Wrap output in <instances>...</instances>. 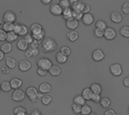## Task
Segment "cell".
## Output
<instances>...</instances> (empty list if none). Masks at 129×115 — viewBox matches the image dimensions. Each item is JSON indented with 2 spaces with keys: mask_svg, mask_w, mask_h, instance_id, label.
<instances>
[{
  "mask_svg": "<svg viewBox=\"0 0 129 115\" xmlns=\"http://www.w3.org/2000/svg\"><path fill=\"white\" fill-rule=\"evenodd\" d=\"M57 47V44L56 41L51 38H46L43 40L42 43V50L45 53H51L56 50Z\"/></svg>",
  "mask_w": 129,
  "mask_h": 115,
  "instance_id": "1",
  "label": "cell"
},
{
  "mask_svg": "<svg viewBox=\"0 0 129 115\" xmlns=\"http://www.w3.org/2000/svg\"><path fill=\"white\" fill-rule=\"evenodd\" d=\"M37 65L39 68L48 71L49 69L52 66V63L49 59L44 57V58H40L37 60Z\"/></svg>",
  "mask_w": 129,
  "mask_h": 115,
  "instance_id": "2",
  "label": "cell"
},
{
  "mask_svg": "<svg viewBox=\"0 0 129 115\" xmlns=\"http://www.w3.org/2000/svg\"><path fill=\"white\" fill-rule=\"evenodd\" d=\"M26 94L28 97V99L31 102H35L36 99L38 98V91L34 87H29L26 89Z\"/></svg>",
  "mask_w": 129,
  "mask_h": 115,
  "instance_id": "3",
  "label": "cell"
},
{
  "mask_svg": "<svg viewBox=\"0 0 129 115\" xmlns=\"http://www.w3.org/2000/svg\"><path fill=\"white\" fill-rule=\"evenodd\" d=\"M3 21L5 23H14L16 21V15L11 11H7L3 15Z\"/></svg>",
  "mask_w": 129,
  "mask_h": 115,
  "instance_id": "4",
  "label": "cell"
},
{
  "mask_svg": "<svg viewBox=\"0 0 129 115\" xmlns=\"http://www.w3.org/2000/svg\"><path fill=\"white\" fill-rule=\"evenodd\" d=\"M110 71L111 74L116 77H119L122 75V68L120 64L119 63H115L110 66Z\"/></svg>",
  "mask_w": 129,
  "mask_h": 115,
  "instance_id": "5",
  "label": "cell"
},
{
  "mask_svg": "<svg viewBox=\"0 0 129 115\" xmlns=\"http://www.w3.org/2000/svg\"><path fill=\"white\" fill-rule=\"evenodd\" d=\"M116 36V30L112 28V27H107L105 30H104V37L108 40V41H111L113 40Z\"/></svg>",
  "mask_w": 129,
  "mask_h": 115,
  "instance_id": "6",
  "label": "cell"
},
{
  "mask_svg": "<svg viewBox=\"0 0 129 115\" xmlns=\"http://www.w3.org/2000/svg\"><path fill=\"white\" fill-rule=\"evenodd\" d=\"M12 99L15 102H21L25 99V93L21 90H15L11 96Z\"/></svg>",
  "mask_w": 129,
  "mask_h": 115,
  "instance_id": "7",
  "label": "cell"
},
{
  "mask_svg": "<svg viewBox=\"0 0 129 115\" xmlns=\"http://www.w3.org/2000/svg\"><path fill=\"white\" fill-rule=\"evenodd\" d=\"M104 57H105V53L101 49H97L93 51L92 58L94 61H96V62L101 61L104 59Z\"/></svg>",
  "mask_w": 129,
  "mask_h": 115,
  "instance_id": "8",
  "label": "cell"
},
{
  "mask_svg": "<svg viewBox=\"0 0 129 115\" xmlns=\"http://www.w3.org/2000/svg\"><path fill=\"white\" fill-rule=\"evenodd\" d=\"M50 11L52 14L55 16H59L62 14L63 12V8L60 6L59 4H52L50 7Z\"/></svg>",
  "mask_w": 129,
  "mask_h": 115,
  "instance_id": "9",
  "label": "cell"
},
{
  "mask_svg": "<svg viewBox=\"0 0 129 115\" xmlns=\"http://www.w3.org/2000/svg\"><path fill=\"white\" fill-rule=\"evenodd\" d=\"M31 67H32V63L27 60H21L19 63V69L22 72H27L31 69Z\"/></svg>",
  "mask_w": 129,
  "mask_h": 115,
  "instance_id": "10",
  "label": "cell"
},
{
  "mask_svg": "<svg viewBox=\"0 0 129 115\" xmlns=\"http://www.w3.org/2000/svg\"><path fill=\"white\" fill-rule=\"evenodd\" d=\"M110 20L115 23H120L122 21L123 18H122V14L119 11H114L110 14Z\"/></svg>",
  "mask_w": 129,
  "mask_h": 115,
  "instance_id": "11",
  "label": "cell"
},
{
  "mask_svg": "<svg viewBox=\"0 0 129 115\" xmlns=\"http://www.w3.org/2000/svg\"><path fill=\"white\" fill-rule=\"evenodd\" d=\"M94 20V16L91 14L88 13V14H83L82 21L85 25L90 26V25H91L93 23Z\"/></svg>",
  "mask_w": 129,
  "mask_h": 115,
  "instance_id": "12",
  "label": "cell"
},
{
  "mask_svg": "<svg viewBox=\"0 0 129 115\" xmlns=\"http://www.w3.org/2000/svg\"><path fill=\"white\" fill-rule=\"evenodd\" d=\"M66 26L71 30H75L79 26V21L74 18H70L66 21Z\"/></svg>",
  "mask_w": 129,
  "mask_h": 115,
  "instance_id": "13",
  "label": "cell"
},
{
  "mask_svg": "<svg viewBox=\"0 0 129 115\" xmlns=\"http://www.w3.org/2000/svg\"><path fill=\"white\" fill-rule=\"evenodd\" d=\"M33 35V42L36 43V44H39L41 43H42L43 40L45 39L44 37H45V32L42 31V32L39 33V34H36V35Z\"/></svg>",
  "mask_w": 129,
  "mask_h": 115,
  "instance_id": "14",
  "label": "cell"
},
{
  "mask_svg": "<svg viewBox=\"0 0 129 115\" xmlns=\"http://www.w3.org/2000/svg\"><path fill=\"white\" fill-rule=\"evenodd\" d=\"M67 37L69 39V41H70L72 42H74V41L78 40V38H79V33L76 30H71L69 32H67Z\"/></svg>",
  "mask_w": 129,
  "mask_h": 115,
  "instance_id": "15",
  "label": "cell"
},
{
  "mask_svg": "<svg viewBox=\"0 0 129 115\" xmlns=\"http://www.w3.org/2000/svg\"><path fill=\"white\" fill-rule=\"evenodd\" d=\"M30 31H31L33 35H36V34H39V33L42 32L43 31V29H42V26L40 24L33 23L30 26Z\"/></svg>",
  "mask_w": 129,
  "mask_h": 115,
  "instance_id": "16",
  "label": "cell"
},
{
  "mask_svg": "<svg viewBox=\"0 0 129 115\" xmlns=\"http://www.w3.org/2000/svg\"><path fill=\"white\" fill-rule=\"evenodd\" d=\"M29 44L27 43V41L24 39V38H20L17 44V47L19 50H27V48L29 47Z\"/></svg>",
  "mask_w": 129,
  "mask_h": 115,
  "instance_id": "17",
  "label": "cell"
},
{
  "mask_svg": "<svg viewBox=\"0 0 129 115\" xmlns=\"http://www.w3.org/2000/svg\"><path fill=\"white\" fill-rule=\"evenodd\" d=\"M48 72H49V73H50L52 76L56 77V76H58V75H60V73H61V69H60V68L59 66H56V65H52V66L49 69Z\"/></svg>",
  "mask_w": 129,
  "mask_h": 115,
  "instance_id": "18",
  "label": "cell"
},
{
  "mask_svg": "<svg viewBox=\"0 0 129 115\" xmlns=\"http://www.w3.org/2000/svg\"><path fill=\"white\" fill-rule=\"evenodd\" d=\"M10 84H11V88L12 89H14V90H17L19 89L21 85H22V81L19 78H12L11 81H10Z\"/></svg>",
  "mask_w": 129,
  "mask_h": 115,
  "instance_id": "19",
  "label": "cell"
},
{
  "mask_svg": "<svg viewBox=\"0 0 129 115\" xmlns=\"http://www.w3.org/2000/svg\"><path fill=\"white\" fill-rule=\"evenodd\" d=\"M62 16H63V18L65 19L66 20H67L70 18H73V9L71 8H67L65 9H63Z\"/></svg>",
  "mask_w": 129,
  "mask_h": 115,
  "instance_id": "20",
  "label": "cell"
},
{
  "mask_svg": "<svg viewBox=\"0 0 129 115\" xmlns=\"http://www.w3.org/2000/svg\"><path fill=\"white\" fill-rule=\"evenodd\" d=\"M51 87L48 83H42L39 86V91L41 93H48L51 92Z\"/></svg>",
  "mask_w": 129,
  "mask_h": 115,
  "instance_id": "21",
  "label": "cell"
},
{
  "mask_svg": "<svg viewBox=\"0 0 129 115\" xmlns=\"http://www.w3.org/2000/svg\"><path fill=\"white\" fill-rule=\"evenodd\" d=\"M82 96L85 100H91L93 93H92V91H91V90L90 88H85L82 91Z\"/></svg>",
  "mask_w": 129,
  "mask_h": 115,
  "instance_id": "22",
  "label": "cell"
},
{
  "mask_svg": "<svg viewBox=\"0 0 129 115\" xmlns=\"http://www.w3.org/2000/svg\"><path fill=\"white\" fill-rule=\"evenodd\" d=\"M56 60L60 64H63L67 61V56L63 54L60 51L57 53L56 54Z\"/></svg>",
  "mask_w": 129,
  "mask_h": 115,
  "instance_id": "23",
  "label": "cell"
},
{
  "mask_svg": "<svg viewBox=\"0 0 129 115\" xmlns=\"http://www.w3.org/2000/svg\"><path fill=\"white\" fill-rule=\"evenodd\" d=\"M18 38V35L16 34L14 31L13 32H7V38H6V41L7 42H13L14 41H16Z\"/></svg>",
  "mask_w": 129,
  "mask_h": 115,
  "instance_id": "24",
  "label": "cell"
},
{
  "mask_svg": "<svg viewBox=\"0 0 129 115\" xmlns=\"http://www.w3.org/2000/svg\"><path fill=\"white\" fill-rule=\"evenodd\" d=\"M12 50V45L9 42H5L1 46V50L4 53H8L11 51Z\"/></svg>",
  "mask_w": 129,
  "mask_h": 115,
  "instance_id": "25",
  "label": "cell"
},
{
  "mask_svg": "<svg viewBox=\"0 0 129 115\" xmlns=\"http://www.w3.org/2000/svg\"><path fill=\"white\" fill-rule=\"evenodd\" d=\"M5 63H6V66L10 68V69H14L15 66H16V60L12 58V57H10V56H8L6 57V60H5Z\"/></svg>",
  "mask_w": 129,
  "mask_h": 115,
  "instance_id": "26",
  "label": "cell"
},
{
  "mask_svg": "<svg viewBox=\"0 0 129 115\" xmlns=\"http://www.w3.org/2000/svg\"><path fill=\"white\" fill-rule=\"evenodd\" d=\"M90 89L91 90V91H92V93L94 94H98V95H100L101 93V91H102L101 87L98 84H91Z\"/></svg>",
  "mask_w": 129,
  "mask_h": 115,
  "instance_id": "27",
  "label": "cell"
},
{
  "mask_svg": "<svg viewBox=\"0 0 129 115\" xmlns=\"http://www.w3.org/2000/svg\"><path fill=\"white\" fill-rule=\"evenodd\" d=\"M14 26H15V23H5L2 29L3 30H5L6 32H13L14 29Z\"/></svg>",
  "mask_w": 129,
  "mask_h": 115,
  "instance_id": "28",
  "label": "cell"
},
{
  "mask_svg": "<svg viewBox=\"0 0 129 115\" xmlns=\"http://www.w3.org/2000/svg\"><path fill=\"white\" fill-rule=\"evenodd\" d=\"M73 102L75 104H77L79 105H81V106H83L84 105H85V99L82 97V96H76L74 99H73Z\"/></svg>",
  "mask_w": 129,
  "mask_h": 115,
  "instance_id": "29",
  "label": "cell"
},
{
  "mask_svg": "<svg viewBox=\"0 0 129 115\" xmlns=\"http://www.w3.org/2000/svg\"><path fill=\"white\" fill-rule=\"evenodd\" d=\"M95 27L97 29H103V30H105L107 28V23L104 21V20H99L96 22L95 23Z\"/></svg>",
  "mask_w": 129,
  "mask_h": 115,
  "instance_id": "30",
  "label": "cell"
},
{
  "mask_svg": "<svg viewBox=\"0 0 129 115\" xmlns=\"http://www.w3.org/2000/svg\"><path fill=\"white\" fill-rule=\"evenodd\" d=\"M101 106L104 108H108L110 105H111V101L110 100L109 98H107V97H104V98H102L101 99V102H100Z\"/></svg>",
  "mask_w": 129,
  "mask_h": 115,
  "instance_id": "31",
  "label": "cell"
},
{
  "mask_svg": "<svg viewBox=\"0 0 129 115\" xmlns=\"http://www.w3.org/2000/svg\"><path fill=\"white\" fill-rule=\"evenodd\" d=\"M1 90H3L4 92H9L11 90V86L10 82H8L7 81H3L1 84Z\"/></svg>",
  "mask_w": 129,
  "mask_h": 115,
  "instance_id": "32",
  "label": "cell"
},
{
  "mask_svg": "<svg viewBox=\"0 0 129 115\" xmlns=\"http://www.w3.org/2000/svg\"><path fill=\"white\" fill-rule=\"evenodd\" d=\"M91 113V108L89 105H84L83 106H82V109H81L82 115H88Z\"/></svg>",
  "mask_w": 129,
  "mask_h": 115,
  "instance_id": "33",
  "label": "cell"
},
{
  "mask_svg": "<svg viewBox=\"0 0 129 115\" xmlns=\"http://www.w3.org/2000/svg\"><path fill=\"white\" fill-rule=\"evenodd\" d=\"M120 34L125 37L129 38V26H124L120 29Z\"/></svg>",
  "mask_w": 129,
  "mask_h": 115,
  "instance_id": "34",
  "label": "cell"
},
{
  "mask_svg": "<svg viewBox=\"0 0 129 115\" xmlns=\"http://www.w3.org/2000/svg\"><path fill=\"white\" fill-rule=\"evenodd\" d=\"M28 28L25 26V25H22L20 24V31L18 32V35L20 36H25L28 34Z\"/></svg>",
  "mask_w": 129,
  "mask_h": 115,
  "instance_id": "35",
  "label": "cell"
},
{
  "mask_svg": "<svg viewBox=\"0 0 129 115\" xmlns=\"http://www.w3.org/2000/svg\"><path fill=\"white\" fill-rule=\"evenodd\" d=\"M83 5H84V2L79 1L76 4H75L74 5H73V6H72V9H73V11H81V12H82V8H83Z\"/></svg>",
  "mask_w": 129,
  "mask_h": 115,
  "instance_id": "36",
  "label": "cell"
},
{
  "mask_svg": "<svg viewBox=\"0 0 129 115\" xmlns=\"http://www.w3.org/2000/svg\"><path fill=\"white\" fill-rule=\"evenodd\" d=\"M83 17V14L81 11H73V18L77 20L78 21L82 20Z\"/></svg>",
  "mask_w": 129,
  "mask_h": 115,
  "instance_id": "37",
  "label": "cell"
},
{
  "mask_svg": "<svg viewBox=\"0 0 129 115\" xmlns=\"http://www.w3.org/2000/svg\"><path fill=\"white\" fill-rule=\"evenodd\" d=\"M51 101H52L51 96H48V95H47V96H44L42 98V104L45 105H49V104L51 102Z\"/></svg>",
  "mask_w": 129,
  "mask_h": 115,
  "instance_id": "38",
  "label": "cell"
},
{
  "mask_svg": "<svg viewBox=\"0 0 129 115\" xmlns=\"http://www.w3.org/2000/svg\"><path fill=\"white\" fill-rule=\"evenodd\" d=\"M60 52H61L63 54H64L65 56H70V53H71V49H70L69 47H67V46H63V47L60 48Z\"/></svg>",
  "mask_w": 129,
  "mask_h": 115,
  "instance_id": "39",
  "label": "cell"
},
{
  "mask_svg": "<svg viewBox=\"0 0 129 115\" xmlns=\"http://www.w3.org/2000/svg\"><path fill=\"white\" fill-rule=\"evenodd\" d=\"M60 6L63 8H70V0H60V3H59Z\"/></svg>",
  "mask_w": 129,
  "mask_h": 115,
  "instance_id": "40",
  "label": "cell"
},
{
  "mask_svg": "<svg viewBox=\"0 0 129 115\" xmlns=\"http://www.w3.org/2000/svg\"><path fill=\"white\" fill-rule=\"evenodd\" d=\"M94 35L97 38H102L104 35V30H103V29H100L96 28L94 29Z\"/></svg>",
  "mask_w": 129,
  "mask_h": 115,
  "instance_id": "41",
  "label": "cell"
},
{
  "mask_svg": "<svg viewBox=\"0 0 129 115\" xmlns=\"http://www.w3.org/2000/svg\"><path fill=\"white\" fill-rule=\"evenodd\" d=\"M72 109H73V111H74V113H76V114H80V113H81L82 106H81V105H77V104L73 103V105H72Z\"/></svg>",
  "mask_w": 129,
  "mask_h": 115,
  "instance_id": "42",
  "label": "cell"
},
{
  "mask_svg": "<svg viewBox=\"0 0 129 115\" xmlns=\"http://www.w3.org/2000/svg\"><path fill=\"white\" fill-rule=\"evenodd\" d=\"M23 113H26V111L24 108L23 107H17L14 110V115L20 114H23Z\"/></svg>",
  "mask_w": 129,
  "mask_h": 115,
  "instance_id": "43",
  "label": "cell"
},
{
  "mask_svg": "<svg viewBox=\"0 0 129 115\" xmlns=\"http://www.w3.org/2000/svg\"><path fill=\"white\" fill-rule=\"evenodd\" d=\"M122 11L125 14H129V2H126L123 4L122 7Z\"/></svg>",
  "mask_w": 129,
  "mask_h": 115,
  "instance_id": "44",
  "label": "cell"
},
{
  "mask_svg": "<svg viewBox=\"0 0 129 115\" xmlns=\"http://www.w3.org/2000/svg\"><path fill=\"white\" fill-rule=\"evenodd\" d=\"M90 11H91V6H90V5H88L87 3H84L83 8H82V14H88V13L90 12Z\"/></svg>",
  "mask_w": 129,
  "mask_h": 115,
  "instance_id": "45",
  "label": "cell"
},
{
  "mask_svg": "<svg viewBox=\"0 0 129 115\" xmlns=\"http://www.w3.org/2000/svg\"><path fill=\"white\" fill-rule=\"evenodd\" d=\"M6 38H7V32L3 29H0V41H6Z\"/></svg>",
  "mask_w": 129,
  "mask_h": 115,
  "instance_id": "46",
  "label": "cell"
},
{
  "mask_svg": "<svg viewBox=\"0 0 129 115\" xmlns=\"http://www.w3.org/2000/svg\"><path fill=\"white\" fill-rule=\"evenodd\" d=\"M101 96L100 95H98V94H94L93 93V96H92V98H91V100L93 102L98 103V102H101Z\"/></svg>",
  "mask_w": 129,
  "mask_h": 115,
  "instance_id": "47",
  "label": "cell"
},
{
  "mask_svg": "<svg viewBox=\"0 0 129 115\" xmlns=\"http://www.w3.org/2000/svg\"><path fill=\"white\" fill-rule=\"evenodd\" d=\"M23 38L27 41V43H28V44H31V43H33V35H32L27 34L26 35H25V36H24V38Z\"/></svg>",
  "mask_w": 129,
  "mask_h": 115,
  "instance_id": "48",
  "label": "cell"
},
{
  "mask_svg": "<svg viewBox=\"0 0 129 115\" xmlns=\"http://www.w3.org/2000/svg\"><path fill=\"white\" fill-rule=\"evenodd\" d=\"M29 50L31 51V53H32V56H36L39 54V49L38 48H31L29 47Z\"/></svg>",
  "mask_w": 129,
  "mask_h": 115,
  "instance_id": "49",
  "label": "cell"
},
{
  "mask_svg": "<svg viewBox=\"0 0 129 115\" xmlns=\"http://www.w3.org/2000/svg\"><path fill=\"white\" fill-rule=\"evenodd\" d=\"M47 72L48 71L43 69H41V68H39L38 70H37V73L40 75V76H45L47 75Z\"/></svg>",
  "mask_w": 129,
  "mask_h": 115,
  "instance_id": "50",
  "label": "cell"
},
{
  "mask_svg": "<svg viewBox=\"0 0 129 115\" xmlns=\"http://www.w3.org/2000/svg\"><path fill=\"white\" fill-rule=\"evenodd\" d=\"M104 115H118L117 113H116V111L113 109H109L107 111H105Z\"/></svg>",
  "mask_w": 129,
  "mask_h": 115,
  "instance_id": "51",
  "label": "cell"
},
{
  "mask_svg": "<svg viewBox=\"0 0 129 115\" xmlns=\"http://www.w3.org/2000/svg\"><path fill=\"white\" fill-rule=\"evenodd\" d=\"M20 24H17L15 23V26H14V32L16 34H18L19 31H20Z\"/></svg>",
  "mask_w": 129,
  "mask_h": 115,
  "instance_id": "52",
  "label": "cell"
},
{
  "mask_svg": "<svg viewBox=\"0 0 129 115\" xmlns=\"http://www.w3.org/2000/svg\"><path fill=\"white\" fill-rule=\"evenodd\" d=\"M2 72L3 74H8L9 72V69H8V67L7 66H4L2 67Z\"/></svg>",
  "mask_w": 129,
  "mask_h": 115,
  "instance_id": "53",
  "label": "cell"
},
{
  "mask_svg": "<svg viewBox=\"0 0 129 115\" xmlns=\"http://www.w3.org/2000/svg\"><path fill=\"white\" fill-rule=\"evenodd\" d=\"M29 115H42V113H41L39 110L36 109V110H33V111L30 113V114Z\"/></svg>",
  "mask_w": 129,
  "mask_h": 115,
  "instance_id": "54",
  "label": "cell"
},
{
  "mask_svg": "<svg viewBox=\"0 0 129 115\" xmlns=\"http://www.w3.org/2000/svg\"><path fill=\"white\" fill-rule=\"evenodd\" d=\"M123 84L125 87H129V77H127L124 79L123 81Z\"/></svg>",
  "mask_w": 129,
  "mask_h": 115,
  "instance_id": "55",
  "label": "cell"
},
{
  "mask_svg": "<svg viewBox=\"0 0 129 115\" xmlns=\"http://www.w3.org/2000/svg\"><path fill=\"white\" fill-rule=\"evenodd\" d=\"M41 2L44 5H49V4H51V2H52V0H41Z\"/></svg>",
  "mask_w": 129,
  "mask_h": 115,
  "instance_id": "56",
  "label": "cell"
},
{
  "mask_svg": "<svg viewBox=\"0 0 129 115\" xmlns=\"http://www.w3.org/2000/svg\"><path fill=\"white\" fill-rule=\"evenodd\" d=\"M25 55H26V57H31L32 56V53H31V51L28 49L26 51V53H25Z\"/></svg>",
  "mask_w": 129,
  "mask_h": 115,
  "instance_id": "57",
  "label": "cell"
},
{
  "mask_svg": "<svg viewBox=\"0 0 129 115\" xmlns=\"http://www.w3.org/2000/svg\"><path fill=\"white\" fill-rule=\"evenodd\" d=\"M29 47H31V48H38V44L33 42V43L29 44Z\"/></svg>",
  "mask_w": 129,
  "mask_h": 115,
  "instance_id": "58",
  "label": "cell"
},
{
  "mask_svg": "<svg viewBox=\"0 0 129 115\" xmlns=\"http://www.w3.org/2000/svg\"><path fill=\"white\" fill-rule=\"evenodd\" d=\"M79 2V0H70V5H74L75 4H76L77 2Z\"/></svg>",
  "mask_w": 129,
  "mask_h": 115,
  "instance_id": "59",
  "label": "cell"
},
{
  "mask_svg": "<svg viewBox=\"0 0 129 115\" xmlns=\"http://www.w3.org/2000/svg\"><path fill=\"white\" fill-rule=\"evenodd\" d=\"M4 56H5V53L2 50H0V61H2L4 59Z\"/></svg>",
  "mask_w": 129,
  "mask_h": 115,
  "instance_id": "60",
  "label": "cell"
},
{
  "mask_svg": "<svg viewBox=\"0 0 129 115\" xmlns=\"http://www.w3.org/2000/svg\"><path fill=\"white\" fill-rule=\"evenodd\" d=\"M17 115H27V114H26V113H23V114H20Z\"/></svg>",
  "mask_w": 129,
  "mask_h": 115,
  "instance_id": "61",
  "label": "cell"
},
{
  "mask_svg": "<svg viewBox=\"0 0 129 115\" xmlns=\"http://www.w3.org/2000/svg\"><path fill=\"white\" fill-rule=\"evenodd\" d=\"M88 115H96V114H95V113H92V112H91V114H89Z\"/></svg>",
  "mask_w": 129,
  "mask_h": 115,
  "instance_id": "62",
  "label": "cell"
},
{
  "mask_svg": "<svg viewBox=\"0 0 129 115\" xmlns=\"http://www.w3.org/2000/svg\"><path fill=\"white\" fill-rule=\"evenodd\" d=\"M0 90H1V85H0Z\"/></svg>",
  "mask_w": 129,
  "mask_h": 115,
  "instance_id": "63",
  "label": "cell"
}]
</instances>
